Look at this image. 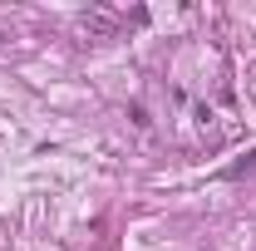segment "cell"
I'll return each instance as SVG.
<instances>
[{
    "mask_svg": "<svg viewBox=\"0 0 256 251\" xmlns=\"http://www.w3.org/2000/svg\"><path fill=\"white\" fill-rule=\"evenodd\" d=\"M79 25H84L89 34H114V20H108V15H84Z\"/></svg>",
    "mask_w": 256,
    "mask_h": 251,
    "instance_id": "obj_1",
    "label": "cell"
}]
</instances>
